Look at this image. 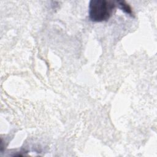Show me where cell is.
<instances>
[{"mask_svg":"<svg viewBox=\"0 0 157 157\" xmlns=\"http://www.w3.org/2000/svg\"><path fill=\"white\" fill-rule=\"evenodd\" d=\"M115 3L110 0H91L89 4L90 18L96 22L107 20L113 13Z\"/></svg>","mask_w":157,"mask_h":157,"instance_id":"cell-1","label":"cell"},{"mask_svg":"<svg viewBox=\"0 0 157 157\" xmlns=\"http://www.w3.org/2000/svg\"><path fill=\"white\" fill-rule=\"evenodd\" d=\"M118 3L119 6H120V8L123 11H124L126 13H129V14L132 13V10H131V7L125 2H124V1H118Z\"/></svg>","mask_w":157,"mask_h":157,"instance_id":"cell-2","label":"cell"}]
</instances>
